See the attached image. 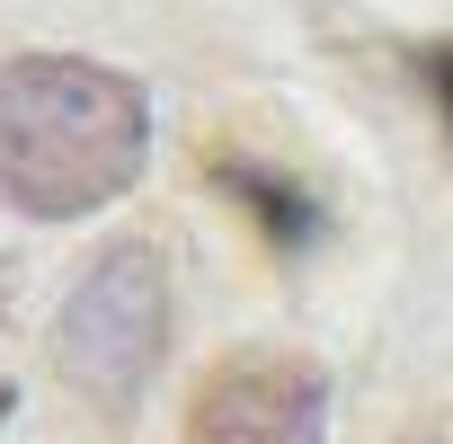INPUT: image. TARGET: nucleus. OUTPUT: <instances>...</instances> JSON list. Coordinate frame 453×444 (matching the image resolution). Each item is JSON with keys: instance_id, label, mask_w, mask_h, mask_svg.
Returning <instances> with one entry per match:
<instances>
[{"instance_id": "1", "label": "nucleus", "mask_w": 453, "mask_h": 444, "mask_svg": "<svg viewBox=\"0 0 453 444\" xmlns=\"http://www.w3.org/2000/svg\"><path fill=\"white\" fill-rule=\"evenodd\" d=\"M151 160L142 80L81 54H10L0 63V204L27 222H81L116 204Z\"/></svg>"}, {"instance_id": "2", "label": "nucleus", "mask_w": 453, "mask_h": 444, "mask_svg": "<svg viewBox=\"0 0 453 444\" xmlns=\"http://www.w3.org/2000/svg\"><path fill=\"white\" fill-rule=\"evenodd\" d=\"M169 347V267L151 241H116L89 258V276L63 294L54 311V364L81 400H98L107 417H125L151 382Z\"/></svg>"}, {"instance_id": "3", "label": "nucleus", "mask_w": 453, "mask_h": 444, "mask_svg": "<svg viewBox=\"0 0 453 444\" xmlns=\"http://www.w3.org/2000/svg\"><path fill=\"white\" fill-rule=\"evenodd\" d=\"M329 435V373L294 347H232L187 400L178 444H320Z\"/></svg>"}, {"instance_id": "4", "label": "nucleus", "mask_w": 453, "mask_h": 444, "mask_svg": "<svg viewBox=\"0 0 453 444\" xmlns=\"http://www.w3.org/2000/svg\"><path fill=\"white\" fill-rule=\"evenodd\" d=\"M213 178L232 187V195H250V213L267 222V241H311V195H303L294 178H267V169H250L241 151H213Z\"/></svg>"}, {"instance_id": "5", "label": "nucleus", "mask_w": 453, "mask_h": 444, "mask_svg": "<svg viewBox=\"0 0 453 444\" xmlns=\"http://www.w3.org/2000/svg\"><path fill=\"white\" fill-rule=\"evenodd\" d=\"M426 89H435L444 125H453V45H435V54H426Z\"/></svg>"}]
</instances>
